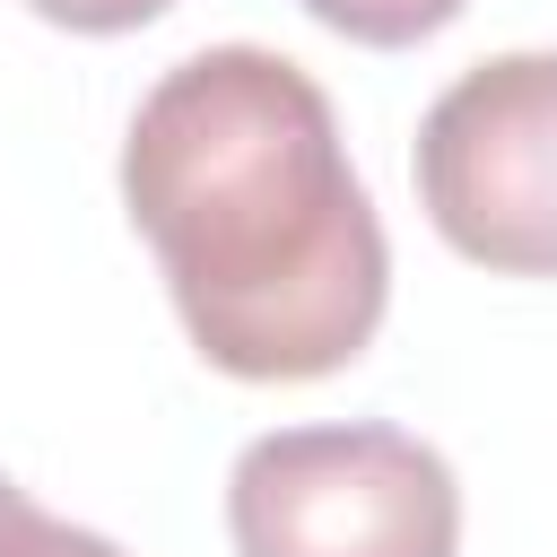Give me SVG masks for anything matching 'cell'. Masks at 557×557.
I'll list each match as a JSON object with an SVG mask.
<instances>
[{"instance_id": "cell-1", "label": "cell", "mask_w": 557, "mask_h": 557, "mask_svg": "<svg viewBox=\"0 0 557 557\" xmlns=\"http://www.w3.org/2000/svg\"><path fill=\"white\" fill-rule=\"evenodd\" d=\"M122 209L191 348L235 383H322L392 305V244L339 113L313 70L270 44L183 52L139 96L122 131Z\"/></svg>"}, {"instance_id": "cell-3", "label": "cell", "mask_w": 557, "mask_h": 557, "mask_svg": "<svg viewBox=\"0 0 557 557\" xmlns=\"http://www.w3.org/2000/svg\"><path fill=\"white\" fill-rule=\"evenodd\" d=\"M418 209L496 278H557V52L470 61L418 122Z\"/></svg>"}, {"instance_id": "cell-5", "label": "cell", "mask_w": 557, "mask_h": 557, "mask_svg": "<svg viewBox=\"0 0 557 557\" xmlns=\"http://www.w3.org/2000/svg\"><path fill=\"white\" fill-rule=\"evenodd\" d=\"M0 557H131V548H113V540L87 531V522L44 513L17 479H0Z\"/></svg>"}, {"instance_id": "cell-2", "label": "cell", "mask_w": 557, "mask_h": 557, "mask_svg": "<svg viewBox=\"0 0 557 557\" xmlns=\"http://www.w3.org/2000/svg\"><path fill=\"white\" fill-rule=\"evenodd\" d=\"M235 557H453L461 479L409 426H278L226 470Z\"/></svg>"}, {"instance_id": "cell-6", "label": "cell", "mask_w": 557, "mask_h": 557, "mask_svg": "<svg viewBox=\"0 0 557 557\" xmlns=\"http://www.w3.org/2000/svg\"><path fill=\"white\" fill-rule=\"evenodd\" d=\"M26 9L52 17V26H70V35H131V26L165 17L174 0H26Z\"/></svg>"}, {"instance_id": "cell-4", "label": "cell", "mask_w": 557, "mask_h": 557, "mask_svg": "<svg viewBox=\"0 0 557 557\" xmlns=\"http://www.w3.org/2000/svg\"><path fill=\"white\" fill-rule=\"evenodd\" d=\"M305 17H322L331 35H348V44H426V35H444L470 0H296Z\"/></svg>"}]
</instances>
